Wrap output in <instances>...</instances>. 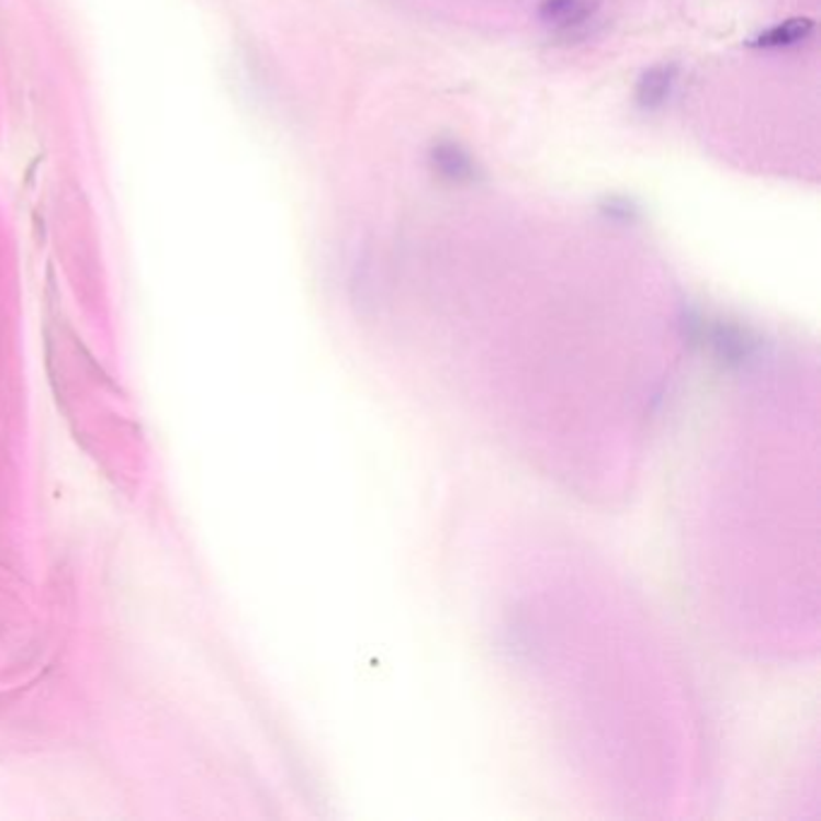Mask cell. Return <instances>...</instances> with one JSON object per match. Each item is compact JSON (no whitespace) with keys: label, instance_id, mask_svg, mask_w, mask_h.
Wrapping results in <instances>:
<instances>
[{"label":"cell","instance_id":"obj_3","mask_svg":"<svg viewBox=\"0 0 821 821\" xmlns=\"http://www.w3.org/2000/svg\"><path fill=\"white\" fill-rule=\"evenodd\" d=\"M677 82V66L672 64H661L653 66L641 75V80L637 85V104L645 111H655L661 109L667 97L672 94V87Z\"/></svg>","mask_w":821,"mask_h":821},{"label":"cell","instance_id":"obj_5","mask_svg":"<svg viewBox=\"0 0 821 821\" xmlns=\"http://www.w3.org/2000/svg\"><path fill=\"white\" fill-rule=\"evenodd\" d=\"M812 34H814V22L812 20H788V22H780V24H776V27H771L768 32H764L752 46H758V48H790V46H798L807 40H812Z\"/></svg>","mask_w":821,"mask_h":821},{"label":"cell","instance_id":"obj_1","mask_svg":"<svg viewBox=\"0 0 821 821\" xmlns=\"http://www.w3.org/2000/svg\"><path fill=\"white\" fill-rule=\"evenodd\" d=\"M429 165L437 177L451 185H470L480 179V167L463 145L439 140L431 147Z\"/></svg>","mask_w":821,"mask_h":821},{"label":"cell","instance_id":"obj_2","mask_svg":"<svg viewBox=\"0 0 821 821\" xmlns=\"http://www.w3.org/2000/svg\"><path fill=\"white\" fill-rule=\"evenodd\" d=\"M540 20L562 34H576L586 30L595 18L593 0H542L538 10Z\"/></svg>","mask_w":821,"mask_h":821},{"label":"cell","instance_id":"obj_4","mask_svg":"<svg viewBox=\"0 0 821 821\" xmlns=\"http://www.w3.org/2000/svg\"><path fill=\"white\" fill-rule=\"evenodd\" d=\"M708 338H711L718 357L726 359L730 364H742L744 359H750L754 355L756 347L754 340H750V335L732 326H713L708 330Z\"/></svg>","mask_w":821,"mask_h":821}]
</instances>
